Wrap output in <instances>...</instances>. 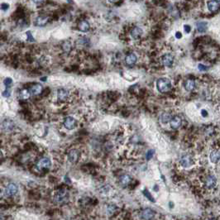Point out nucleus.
<instances>
[{"label": "nucleus", "mask_w": 220, "mask_h": 220, "mask_svg": "<svg viewBox=\"0 0 220 220\" xmlns=\"http://www.w3.org/2000/svg\"><path fill=\"white\" fill-rule=\"evenodd\" d=\"M156 88L161 93H166L171 88V82L167 78H161L156 82Z\"/></svg>", "instance_id": "1"}, {"label": "nucleus", "mask_w": 220, "mask_h": 220, "mask_svg": "<svg viewBox=\"0 0 220 220\" xmlns=\"http://www.w3.org/2000/svg\"><path fill=\"white\" fill-rule=\"evenodd\" d=\"M68 200V193L65 189H60L55 196V201L57 204L66 202Z\"/></svg>", "instance_id": "2"}, {"label": "nucleus", "mask_w": 220, "mask_h": 220, "mask_svg": "<svg viewBox=\"0 0 220 220\" xmlns=\"http://www.w3.org/2000/svg\"><path fill=\"white\" fill-rule=\"evenodd\" d=\"M17 193V186L13 184V183H10L8 184L5 189V195L7 197H11L16 195Z\"/></svg>", "instance_id": "3"}, {"label": "nucleus", "mask_w": 220, "mask_h": 220, "mask_svg": "<svg viewBox=\"0 0 220 220\" xmlns=\"http://www.w3.org/2000/svg\"><path fill=\"white\" fill-rule=\"evenodd\" d=\"M76 125V122L74 117H65V119L64 120V126L65 127V128H67V129H69V130H71V129H74V128H75Z\"/></svg>", "instance_id": "4"}, {"label": "nucleus", "mask_w": 220, "mask_h": 220, "mask_svg": "<svg viewBox=\"0 0 220 220\" xmlns=\"http://www.w3.org/2000/svg\"><path fill=\"white\" fill-rule=\"evenodd\" d=\"M37 166L40 169H47L51 166V161L46 157L41 158L37 163Z\"/></svg>", "instance_id": "5"}, {"label": "nucleus", "mask_w": 220, "mask_h": 220, "mask_svg": "<svg viewBox=\"0 0 220 220\" xmlns=\"http://www.w3.org/2000/svg\"><path fill=\"white\" fill-rule=\"evenodd\" d=\"M182 123V119L181 117L179 116H175L174 117H171V119L170 121V124H171V127L173 129H177L181 126Z\"/></svg>", "instance_id": "6"}, {"label": "nucleus", "mask_w": 220, "mask_h": 220, "mask_svg": "<svg viewBox=\"0 0 220 220\" xmlns=\"http://www.w3.org/2000/svg\"><path fill=\"white\" fill-rule=\"evenodd\" d=\"M79 157V151L76 149H73L68 153V159L71 163H76Z\"/></svg>", "instance_id": "7"}, {"label": "nucleus", "mask_w": 220, "mask_h": 220, "mask_svg": "<svg viewBox=\"0 0 220 220\" xmlns=\"http://www.w3.org/2000/svg\"><path fill=\"white\" fill-rule=\"evenodd\" d=\"M174 62V57L171 54H165L162 56V63L166 67H171L173 65Z\"/></svg>", "instance_id": "8"}, {"label": "nucleus", "mask_w": 220, "mask_h": 220, "mask_svg": "<svg viewBox=\"0 0 220 220\" xmlns=\"http://www.w3.org/2000/svg\"><path fill=\"white\" fill-rule=\"evenodd\" d=\"M180 165H182L183 167H186V168H188L189 166H191L193 165L192 158L188 155L184 156L180 159Z\"/></svg>", "instance_id": "9"}, {"label": "nucleus", "mask_w": 220, "mask_h": 220, "mask_svg": "<svg viewBox=\"0 0 220 220\" xmlns=\"http://www.w3.org/2000/svg\"><path fill=\"white\" fill-rule=\"evenodd\" d=\"M155 215L154 211L151 209H146L142 211L141 218L142 219H151Z\"/></svg>", "instance_id": "10"}, {"label": "nucleus", "mask_w": 220, "mask_h": 220, "mask_svg": "<svg viewBox=\"0 0 220 220\" xmlns=\"http://www.w3.org/2000/svg\"><path fill=\"white\" fill-rule=\"evenodd\" d=\"M217 184V180L216 177L214 175H209L207 177L206 180H205V186L207 188H213L214 186H216Z\"/></svg>", "instance_id": "11"}, {"label": "nucleus", "mask_w": 220, "mask_h": 220, "mask_svg": "<svg viewBox=\"0 0 220 220\" xmlns=\"http://www.w3.org/2000/svg\"><path fill=\"white\" fill-rule=\"evenodd\" d=\"M42 91V86L40 84H35L29 89V92L32 95H37L41 93Z\"/></svg>", "instance_id": "12"}, {"label": "nucleus", "mask_w": 220, "mask_h": 220, "mask_svg": "<svg viewBox=\"0 0 220 220\" xmlns=\"http://www.w3.org/2000/svg\"><path fill=\"white\" fill-rule=\"evenodd\" d=\"M48 17L46 16H39L36 18L35 21V24L38 26V27H44L47 22H48Z\"/></svg>", "instance_id": "13"}, {"label": "nucleus", "mask_w": 220, "mask_h": 220, "mask_svg": "<svg viewBox=\"0 0 220 220\" xmlns=\"http://www.w3.org/2000/svg\"><path fill=\"white\" fill-rule=\"evenodd\" d=\"M57 97L60 101H65L69 97V92L65 89H60L57 91Z\"/></svg>", "instance_id": "14"}, {"label": "nucleus", "mask_w": 220, "mask_h": 220, "mask_svg": "<svg viewBox=\"0 0 220 220\" xmlns=\"http://www.w3.org/2000/svg\"><path fill=\"white\" fill-rule=\"evenodd\" d=\"M207 4H208V8L210 12H216L219 8V4L216 0H210Z\"/></svg>", "instance_id": "15"}, {"label": "nucleus", "mask_w": 220, "mask_h": 220, "mask_svg": "<svg viewBox=\"0 0 220 220\" xmlns=\"http://www.w3.org/2000/svg\"><path fill=\"white\" fill-rule=\"evenodd\" d=\"M137 55L133 54V53H131L129 55H127L126 56V58H125V62H126V64L128 65H134L135 63L137 62Z\"/></svg>", "instance_id": "16"}, {"label": "nucleus", "mask_w": 220, "mask_h": 220, "mask_svg": "<svg viewBox=\"0 0 220 220\" xmlns=\"http://www.w3.org/2000/svg\"><path fill=\"white\" fill-rule=\"evenodd\" d=\"M78 28L79 31H83V32H86L90 30V24L86 20H82L79 22V25H78Z\"/></svg>", "instance_id": "17"}, {"label": "nucleus", "mask_w": 220, "mask_h": 220, "mask_svg": "<svg viewBox=\"0 0 220 220\" xmlns=\"http://www.w3.org/2000/svg\"><path fill=\"white\" fill-rule=\"evenodd\" d=\"M220 159V151L219 150H214L211 152L210 154V161L213 163H217L219 161Z\"/></svg>", "instance_id": "18"}, {"label": "nucleus", "mask_w": 220, "mask_h": 220, "mask_svg": "<svg viewBox=\"0 0 220 220\" xmlns=\"http://www.w3.org/2000/svg\"><path fill=\"white\" fill-rule=\"evenodd\" d=\"M141 34H142V30L140 28H138V27L132 28V31H131V36H132V37L134 38V39L139 38L141 36Z\"/></svg>", "instance_id": "19"}, {"label": "nucleus", "mask_w": 220, "mask_h": 220, "mask_svg": "<svg viewBox=\"0 0 220 220\" xmlns=\"http://www.w3.org/2000/svg\"><path fill=\"white\" fill-rule=\"evenodd\" d=\"M196 27H197V30H198L199 32H205L207 30V22H200L197 23Z\"/></svg>", "instance_id": "20"}, {"label": "nucleus", "mask_w": 220, "mask_h": 220, "mask_svg": "<svg viewBox=\"0 0 220 220\" xmlns=\"http://www.w3.org/2000/svg\"><path fill=\"white\" fill-rule=\"evenodd\" d=\"M131 181V177L128 175H123L120 177V183L123 186H127Z\"/></svg>", "instance_id": "21"}, {"label": "nucleus", "mask_w": 220, "mask_h": 220, "mask_svg": "<svg viewBox=\"0 0 220 220\" xmlns=\"http://www.w3.org/2000/svg\"><path fill=\"white\" fill-rule=\"evenodd\" d=\"M185 87H186V89L187 90H193L195 89V82L194 81V80H187L186 83V85H185Z\"/></svg>", "instance_id": "22"}, {"label": "nucleus", "mask_w": 220, "mask_h": 220, "mask_svg": "<svg viewBox=\"0 0 220 220\" xmlns=\"http://www.w3.org/2000/svg\"><path fill=\"white\" fill-rule=\"evenodd\" d=\"M171 116L169 114H166V113L162 114V117H161V120H162V122L163 123H168V122L171 121Z\"/></svg>", "instance_id": "23"}, {"label": "nucleus", "mask_w": 220, "mask_h": 220, "mask_svg": "<svg viewBox=\"0 0 220 220\" xmlns=\"http://www.w3.org/2000/svg\"><path fill=\"white\" fill-rule=\"evenodd\" d=\"M4 128L6 130H11L13 127V123L12 121H4Z\"/></svg>", "instance_id": "24"}, {"label": "nucleus", "mask_w": 220, "mask_h": 220, "mask_svg": "<svg viewBox=\"0 0 220 220\" xmlns=\"http://www.w3.org/2000/svg\"><path fill=\"white\" fill-rule=\"evenodd\" d=\"M62 48L65 52H69L71 50V44L70 41H65L62 45Z\"/></svg>", "instance_id": "25"}, {"label": "nucleus", "mask_w": 220, "mask_h": 220, "mask_svg": "<svg viewBox=\"0 0 220 220\" xmlns=\"http://www.w3.org/2000/svg\"><path fill=\"white\" fill-rule=\"evenodd\" d=\"M143 195H144L145 197L147 198L148 200H150L151 202H153V203L155 202V199L152 197V195H151V194H150V192H149L147 189H145L144 190H143Z\"/></svg>", "instance_id": "26"}, {"label": "nucleus", "mask_w": 220, "mask_h": 220, "mask_svg": "<svg viewBox=\"0 0 220 220\" xmlns=\"http://www.w3.org/2000/svg\"><path fill=\"white\" fill-rule=\"evenodd\" d=\"M154 153H155V151H154V150H152V149L149 150V151L147 152V155H146V159H147V161L151 160V159L153 157V155H154Z\"/></svg>", "instance_id": "27"}, {"label": "nucleus", "mask_w": 220, "mask_h": 220, "mask_svg": "<svg viewBox=\"0 0 220 220\" xmlns=\"http://www.w3.org/2000/svg\"><path fill=\"white\" fill-rule=\"evenodd\" d=\"M13 84V80L11 78H6L4 79V85L6 86V88H9Z\"/></svg>", "instance_id": "28"}, {"label": "nucleus", "mask_w": 220, "mask_h": 220, "mask_svg": "<svg viewBox=\"0 0 220 220\" xmlns=\"http://www.w3.org/2000/svg\"><path fill=\"white\" fill-rule=\"evenodd\" d=\"M29 94H30L29 90H24L22 91V93H21V97L23 98V99H28V97H29Z\"/></svg>", "instance_id": "29"}, {"label": "nucleus", "mask_w": 220, "mask_h": 220, "mask_svg": "<svg viewBox=\"0 0 220 220\" xmlns=\"http://www.w3.org/2000/svg\"><path fill=\"white\" fill-rule=\"evenodd\" d=\"M198 68H199V70H200V71H206L207 70L209 69L208 66H205V65H204L203 64H200V65H198Z\"/></svg>", "instance_id": "30"}, {"label": "nucleus", "mask_w": 220, "mask_h": 220, "mask_svg": "<svg viewBox=\"0 0 220 220\" xmlns=\"http://www.w3.org/2000/svg\"><path fill=\"white\" fill-rule=\"evenodd\" d=\"M10 90H9V88H7L6 89V90L4 91V92H3V96L4 97H9V95H10Z\"/></svg>", "instance_id": "31"}, {"label": "nucleus", "mask_w": 220, "mask_h": 220, "mask_svg": "<svg viewBox=\"0 0 220 220\" xmlns=\"http://www.w3.org/2000/svg\"><path fill=\"white\" fill-rule=\"evenodd\" d=\"M184 29H185V31H186V33H189L190 31H191V28H190L189 25H185L184 26Z\"/></svg>", "instance_id": "32"}, {"label": "nucleus", "mask_w": 220, "mask_h": 220, "mask_svg": "<svg viewBox=\"0 0 220 220\" xmlns=\"http://www.w3.org/2000/svg\"><path fill=\"white\" fill-rule=\"evenodd\" d=\"M26 34H27V36H28V41H34V38L32 37V36L31 35V32H30V31H28V32H27Z\"/></svg>", "instance_id": "33"}, {"label": "nucleus", "mask_w": 220, "mask_h": 220, "mask_svg": "<svg viewBox=\"0 0 220 220\" xmlns=\"http://www.w3.org/2000/svg\"><path fill=\"white\" fill-rule=\"evenodd\" d=\"M114 210H115V209H114V206H112V205H110V206L108 207V212H109V213H114Z\"/></svg>", "instance_id": "34"}, {"label": "nucleus", "mask_w": 220, "mask_h": 220, "mask_svg": "<svg viewBox=\"0 0 220 220\" xmlns=\"http://www.w3.org/2000/svg\"><path fill=\"white\" fill-rule=\"evenodd\" d=\"M208 114H208V112H207L205 109L201 110V115H202L203 117H207V116H208Z\"/></svg>", "instance_id": "35"}, {"label": "nucleus", "mask_w": 220, "mask_h": 220, "mask_svg": "<svg viewBox=\"0 0 220 220\" xmlns=\"http://www.w3.org/2000/svg\"><path fill=\"white\" fill-rule=\"evenodd\" d=\"M175 37L178 38V39H180V38L182 37V34H181V32H180V31H177V32L175 33Z\"/></svg>", "instance_id": "36"}, {"label": "nucleus", "mask_w": 220, "mask_h": 220, "mask_svg": "<svg viewBox=\"0 0 220 220\" xmlns=\"http://www.w3.org/2000/svg\"><path fill=\"white\" fill-rule=\"evenodd\" d=\"M33 2H34L35 4H41V3H43L45 0H32Z\"/></svg>", "instance_id": "37"}, {"label": "nucleus", "mask_w": 220, "mask_h": 220, "mask_svg": "<svg viewBox=\"0 0 220 220\" xmlns=\"http://www.w3.org/2000/svg\"><path fill=\"white\" fill-rule=\"evenodd\" d=\"M109 1L110 3H113V4H114V3H117V2H118L119 0H109Z\"/></svg>", "instance_id": "38"}, {"label": "nucleus", "mask_w": 220, "mask_h": 220, "mask_svg": "<svg viewBox=\"0 0 220 220\" xmlns=\"http://www.w3.org/2000/svg\"><path fill=\"white\" fill-rule=\"evenodd\" d=\"M65 180H67V181H66V182H67V183H69V184H70V179H69V178H68V176H65Z\"/></svg>", "instance_id": "39"}, {"label": "nucleus", "mask_w": 220, "mask_h": 220, "mask_svg": "<svg viewBox=\"0 0 220 220\" xmlns=\"http://www.w3.org/2000/svg\"><path fill=\"white\" fill-rule=\"evenodd\" d=\"M170 204V207H171V208H172V207H173V205H174V204H172V202H170V204Z\"/></svg>", "instance_id": "40"}, {"label": "nucleus", "mask_w": 220, "mask_h": 220, "mask_svg": "<svg viewBox=\"0 0 220 220\" xmlns=\"http://www.w3.org/2000/svg\"><path fill=\"white\" fill-rule=\"evenodd\" d=\"M46 78H41V80H46Z\"/></svg>", "instance_id": "41"}, {"label": "nucleus", "mask_w": 220, "mask_h": 220, "mask_svg": "<svg viewBox=\"0 0 220 220\" xmlns=\"http://www.w3.org/2000/svg\"><path fill=\"white\" fill-rule=\"evenodd\" d=\"M216 1H218V2H220V0H216Z\"/></svg>", "instance_id": "42"}]
</instances>
